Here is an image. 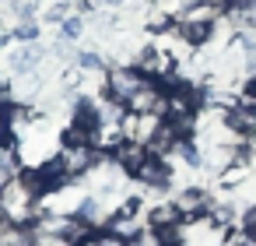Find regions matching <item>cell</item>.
<instances>
[{
    "label": "cell",
    "mask_w": 256,
    "mask_h": 246,
    "mask_svg": "<svg viewBox=\"0 0 256 246\" xmlns=\"http://www.w3.org/2000/svg\"><path fill=\"white\" fill-rule=\"evenodd\" d=\"M144 81H148V78H144L137 67H109V71H106V81H102V95H109V99L120 102V106H126V102L140 92Z\"/></svg>",
    "instance_id": "cell-1"
},
{
    "label": "cell",
    "mask_w": 256,
    "mask_h": 246,
    "mask_svg": "<svg viewBox=\"0 0 256 246\" xmlns=\"http://www.w3.org/2000/svg\"><path fill=\"white\" fill-rule=\"evenodd\" d=\"M176 207H179V214H182V221H200V218H210V211H214V197L204 190V186H182L176 197Z\"/></svg>",
    "instance_id": "cell-2"
},
{
    "label": "cell",
    "mask_w": 256,
    "mask_h": 246,
    "mask_svg": "<svg viewBox=\"0 0 256 246\" xmlns=\"http://www.w3.org/2000/svg\"><path fill=\"white\" fill-rule=\"evenodd\" d=\"M134 179H137L140 186H148V190H168V186H172V162L162 158V155H148Z\"/></svg>",
    "instance_id": "cell-3"
},
{
    "label": "cell",
    "mask_w": 256,
    "mask_h": 246,
    "mask_svg": "<svg viewBox=\"0 0 256 246\" xmlns=\"http://www.w3.org/2000/svg\"><path fill=\"white\" fill-rule=\"evenodd\" d=\"M42 46L39 43H18L11 53H8V67L22 78V74H39V67H42Z\"/></svg>",
    "instance_id": "cell-4"
},
{
    "label": "cell",
    "mask_w": 256,
    "mask_h": 246,
    "mask_svg": "<svg viewBox=\"0 0 256 246\" xmlns=\"http://www.w3.org/2000/svg\"><path fill=\"white\" fill-rule=\"evenodd\" d=\"M224 18V4H214V0H196V4L179 11V25H218Z\"/></svg>",
    "instance_id": "cell-5"
},
{
    "label": "cell",
    "mask_w": 256,
    "mask_h": 246,
    "mask_svg": "<svg viewBox=\"0 0 256 246\" xmlns=\"http://www.w3.org/2000/svg\"><path fill=\"white\" fill-rule=\"evenodd\" d=\"M22 176V155H18V137L0 134V186Z\"/></svg>",
    "instance_id": "cell-6"
},
{
    "label": "cell",
    "mask_w": 256,
    "mask_h": 246,
    "mask_svg": "<svg viewBox=\"0 0 256 246\" xmlns=\"http://www.w3.org/2000/svg\"><path fill=\"white\" fill-rule=\"evenodd\" d=\"M148 155H151V151H148V144H137V141H123V144H120V148H116V151H112L109 158H112V162H116V165H120V169H123L126 176H137V169L144 165V158H148Z\"/></svg>",
    "instance_id": "cell-7"
},
{
    "label": "cell",
    "mask_w": 256,
    "mask_h": 246,
    "mask_svg": "<svg viewBox=\"0 0 256 246\" xmlns=\"http://www.w3.org/2000/svg\"><path fill=\"white\" fill-rule=\"evenodd\" d=\"M148 225H151V228H176V225H182V214H179L176 200L154 204V207L148 211Z\"/></svg>",
    "instance_id": "cell-8"
},
{
    "label": "cell",
    "mask_w": 256,
    "mask_h": 246,
    "mask_svg": "<svg viewBox=\"0 0 256 246\" xmlns=\"http://www.w3.org/2000/svg\"><path fill=\"white\" fill-rule=\"evenodd\" d=\"M84 29H88V25H84V18H81V15H70V18L60 25V36H64L67 43H74V39H81V36H84Z\"/></svg>",
    "instance_id": "cell-9"
},
{
    "label": "cell",
    "mask_w": 256,
    "mask_h": 246,
    "mask_svg": "<svg viewBox=\"0 0 256 246\" xmlns=\"http://www.w3.org/2000/svg\"><path fill=\"white\" fill-rule=\"evenodd\" d=\"M74 67H78V71H102V57H98L95 50H78Z\"/></svg>",
    "instance_id": "cell-10"
},
{
    "label": "cell",
    "mask_w": 256,
    "mask_h": 246,
    "mask_svg": "<svg viewBox=\"0 0 256 246\" xmlns=\"http://www.w3.org/2000/svg\"><path fill=\"white\" fill-rule=\"evenodd\" d=\"M11 36H14L18 43H36V39H39V22H18Z\"/></svg>",
    "instance_id": "cell-11"
},
{
    "label": "cell",
    "mask_w": 256,
    "mask_h": 246,
    "mask_svg": "<svg viewBox=\"0 0 256 246\" xmlns=\"http://www.w3.org/2000/svg\"><path fill=\"white\" fill-rule=\"evenodd\" d=\"M238 106L249 109V113H256V78H249V81L238 88Z\"/></svg>",
    "instance_id": "cell-12"
},
{
    "label": "cell",
    "mask_w": 256,
    "mask_h": 246,
    "mask_svg": "<svg viewBox=\"0 0 256 246\" xmlns=\"http://www.w3.org/2000/svg\"><path fill=\"white\" fill-rule=\"evenodd\" d=\"M228 246H256V232H249V228H235V232L228 235Z\"/></svg>",
    "instance_id": "cell-13"
},
{
    "label": "cell",
    "mask_w": 256,
    "mask_h": 246,
    "mask_svg": "<svg viewBox=\"0 0 256 246\" xmlns=\"http://www.w3.org/2000/svg\"><path fill=\"white\" fill-rule=\"evenodd\" d=\"M32 246H70V242H67L64 235H36Z\"/></svg>",
    "instance_id": "cell-14"
},
{
    "label": "cell",
    "mask_w": 256,
    "mask_h": 246,
    "mask_svg": "<svg viewBox=\"0 0 256 246\" xmlns=\"http://www.w3.org/2000/svg\"><path fill=\"white\" fill-rule=\"evenodd\" d=\"M246 4H256V0H224V11H232V8H246Z\"/></svg>",
    "instance_id": "cell-15"
},
{
    "label": "cell",
    "mask_w": 256,
    "mask_h": 246,
    "mask_svg": "<svg viewBox=\"0 0 256 246\" xmlns=\"http://www.w3.org/2000/svg\"><path fill=\"white\" fill-rule=\"evenodd\" d=\"M78 246H102V239H98V232H95V235H88V239H81Z\"/></svg>",
    "instance_id": "cell-16"
}]
</instances>
